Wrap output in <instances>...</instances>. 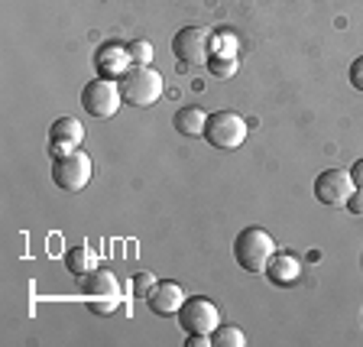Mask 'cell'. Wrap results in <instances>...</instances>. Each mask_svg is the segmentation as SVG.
<instances>
[{
  "instance_id": "obj_16",
  "label": "cell",
  "mask_w": 363,
  "mask_h": 347,
  "mask_svg": "<svg viewBox=\"0 0 363 347\" xmlns=\"http://www.w3.org/2000/svg\"><path fill=\"white\" fill-rule=\"evenodd\" d=\"M237 68H240V59H237V53H218L208 59V72H211L214 78H234Z\"/></svg>"
},
{
  "instance_id": "obj_12",
  "label": "cell",
  "mask_w": 363,
  "mask_h": 347,
  "mask_svg": "<svg viewBox=\"0 0 363 347\" xmlns=\"http://www.w3.org/2000/svg\"><path fill=\"white\" fill-rule=\"evenodd\" d=\"M94 65H98V75L101 78H123V72H127L133 62H130L127 45L104 43L98 53H94Z\"/></svg>"
},
{
  "instance_id": "obj_4",
  "label": "cell",
  "mask_w": 363,
  "mask_h": 347,
  "mask_svg": "<svg viewBox=\"0 0 363 347\" xmlns=\"http://www.w3.org/2000/svg\"><path fill=\"white\" fill-rule=\"evenodd\" d=\"M211 45H214V36L204 26H185L172 36V53L179 59V65L185 68H198V65H208L211 59Z\"/></svg>"
},
{
  "instance_id": "obj_18",
  "label": "cell",
  "mask_w": 363,
  "mask_h": 347,
  "mask_svg": "<svg viewBox=\"0 0 363 347\" xmlns=\"http://www.w3.org/2000/svg\"><path fill=\"white\" fill-rule=\"evenodd\" d=\"M127 53H130V62L133 65H150L152 62V43H146V39H133V43H127Z\"/></svg>"
},
{
  "instance_id": "obj_6",
  "label": "cell",
  "mask_w": 363,
  "mask_h": 347,
  "mask_svg": "<svg viewBox=\"0 0 363 347\" xmlns=\"http://www.w3.org/2000/svg\"><path fill=\"white\" fill-rule=\"evenodd\" d=\"M179 328L185 334H204V338H211L214 331H218L220 325V312L218 305L211 302V299H204V295H191V299H185V305L179 309Z\"/></svg>"
},
{
  "instance_id": "obj_8",
  "label": "cell",
  "mask_w": 363,
  "mask_h": 347,
  "mask_svg": "<svg viewBox=\"0 0 363 347\" xmlns=\"http://www.w3.org/2000/svg\"><path fill=\"white\" fill-rule=\"evenodd\" d=\"M91 172H94V163H91V156L84 150L52 159V182L62 192H82L91 182Z\"/></svg>"
},
{
  "instance_id": "obj_9",
  "label": "cell",
  "mask_w": 363,
  "mask_h": 347,
  "mask_svg": "<svg viewBox=\"0 0 363 347\" xmlns=\"http://www.w3.org/2000/svg\"><path fill=\"white\" fill-rule=\"evenodd\" d=\"M354 179H350V172H344V169H325V172L315 179V198L325 208H344L347 204V198L354 195Z\"/></svg>"
},
{
  "instance_id": "obj_20",
  "label": "cell",
  "mask_w": 363,
  "mask_h": 347,
  "mask_svg": "<svg viewBox=\"0 0 363 347\" xmlns=\"http://www.w3.org/2000/svg\"><path fill=\"white\" fill-rule=\"evenodd\" d=\"M350 84H354L357 91H363V55H357L354 62H350V72H347Z\"/></svg>"
},
{
  "instance_id": "obj_19",
  "label": "cell",
  "mask_w": 363,
  "mask_h": 347,
  "mask_svg": "<svg viewBox=\"0 0 363 347\" xmlns=\"http://www.w3.org/2000/svg\"><path fill=\"white\" fill-rule=\"evenodd\" d=\"M156 276H152V272H136L133 276V295L136 299H146V295L152 292V289H156Z\"/></svg>"
},
{
  "instance_id": "obj_11",
  "label": "cell",
  "mask_w": 363,
  "mask_h": 347,
  "mask_svg": "<svg viewBox=\"0 0 363 347\" xmlns=\"http://www.w3.org/2000/svg\"><path fill=\"white\" fill-rule=\"evenodd\" d=\"M146 302H150V312L159 318H169V315H179V309L185 305V289L172 280H162L156 282L150 295H146Z\"/></svg>"
},
{
  "instance_id": "obj_13",
  "label": "cell",
  "mask_w": 363,
  "mask_h": 347,
  "mask_svg": "<svg viewBox=\"0 0 363 347\" xmlns=\"http://www.w3.org/2000/svg\"><path fill=\"white\" fill-rule=\"evenodd\" d=\"M298 276H302V263L292 253H272L269 263H266V280L279 289H289L292 282H298Z\"/></svg>"
},
{
  "instance_id": "obj_17",
  "label": "cell",
  "mask_w": 363,
  "mask_h": 347,
  "mask_svg": "<svg viewBox=\"0 0 363 347\" xmlns=\"http://www.w3.org/2000/svg\"><path fill=\"white\" fill-rule=\"evenodd\" d=\"M247 344V334L237 325H218V331L211 334V347H243Z\"/></svg>"
},
{
  "instance_id": "obj_7",
  "label": "cell",
  "mask_w": 363,
  "mask_h": 347,
  "mask_svg": "<svg viewBox=\"0 0 363 347\" xmlns=\"http://www.w3.org/2000/svg\"><path fill=\"white\" fill-rule=\"evenodd\" d=\"M247 121L234 111H218L208 117V127H204V140L214 146V150H237L247 140Z\"/></svg>"
},
{
  "instance_id": "obj_2",
  "label": "cell",
  "mask_w": 363,
  "mask_h": 347,
  "mask_svg": "<svg viewBox=\"0 0 363 347\" xmlns=\"http://www.w3.org/2000/svg\"><path fill=\"white\" fill-rule=\"evenodd\" d=\"M123 104L133 107H152L162 94V75L152 65H130L121 78Z\"/></svg>"
},
{
  "instance_id": "obj_14",
  "label": "cell",
  "mask_w": 363,
  "mask_h": 347,
  "mask_svg": "<svg viewBox=\"0 0 363 347\" xmlns=\"http://www.w3.org/2000/svg\"><path fill=\"white\" fill-rule=\"evenodd\" d=\"M204 127H208V114L201 107H182V111H175V130L182 136H204Z\"/></svg>"
},
{
  "instance_id": "obj_15",
  "label": "cell",
  "mask_w": 363,
  "mask_h": 347,
  "mask_svg": "<svg viewBox=\"0 0 363 347\" xmlns=\"http://www.w3.org/2000/svg\"><path fill=\"white\" fill-rule=\"evenodd\" d=\"M65 270L75 276V280H84L91 270H98V260H94V253H91L88 247H72L65 253Z\"/></svg>"
},
{
  "instance_id": "obj_3",
  "label": "cell",
  "mask_w": 363,
  "mask_h": 347,
  "mask_svg": "<svg viewBox=\"0 0 363 347\" xmlns=\"http://www.w3.org/2000/svg\"><path fill=\"white\" fill-rule=\"evenodd\" d=\"M123 94H121V82L113 78H91L88 84L82 88V107L84 114L98 117V121H107L113 114L121 111Z\"/></svg>"
},
{
  "instance_id": "obj_5",
  "label": "cell",
  "mask_w": 363,
  "mask_h": 347,
  "mask_svg": "<svg viewBox=\"0 0 363 347\" xmlns=\"http://www.w3.org/2000/svg\"><path fill=\"white\" fill-rule=\"evenodd\" d=\"M82 292L88 299L91 312H98V315H111L121 302V282L113 276L111 270H91L88 276L82 280Z\"/></svg>"
},
{
  "instance_id": "obj_10",
  "label": "cell",
  "mask_w": 363,
  "mask_h": 347,
  "mask_svg": "<svg viewBox=\"0 0 363 347\" xmlns=\"http://www.w3.org/2000/svg\"><path fill=\"white\" fill-rule=\"evenodd\" d=\"M82 140H84V127L75 117H59V121L49 127V153H52V159L82 150Z\"/></svg>"
},
{
  "instance_id": "obj_22",
  "label": "cell",
  "mask_w": 363,
  "mask_h": 347,
  "mask_svg": "<svg viewBox=\"0 0 363 347\" xmlns=\"http://www.w3.org/2000/svg\"><path fill=\"white\" fill-rule=\"evenodd\" d=\"M350 179H354L357 189H363V159H357L354 166H350Z\"/></svg>"
},
{
  "instance_id": "obj_1",
  "label": "cell",
  "mask_w": 363,
  "mask_h": 347,
  "mask_svg": "<svg viewBox=\"0 0 363 347\" xmlns=\"http://www.w3.org/2000/svg\"><path fill=\"white\" fill-rule=\"evenodd\" d=\"M272 253H276V241L266 227H247L234 241V260L247 272H266Z\"/></svg>"
},
{
  "instance_id": "obj_21",
  "label": "cell",
  "mask_w": 363,
  "mask_h": 347,
  "mask_svg": "<svg viewBox=\"0 0 363 347\" xmlns=\"http://www.w3.org/2000/svg\"><path fill=\"white\" fill-rule=\"evenodd\" d=\"M350 214H357V218H363V189H354V195L347 198V204H344Z\"/></svg>"
}]
</instances>
